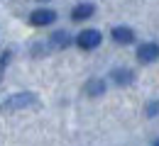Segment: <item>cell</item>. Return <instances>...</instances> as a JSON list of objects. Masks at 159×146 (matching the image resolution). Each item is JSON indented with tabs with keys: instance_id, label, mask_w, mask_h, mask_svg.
Returning a JSON list of instances; mask_svg holds the SVG:
<instances>
[{
	"instance_id": "1",
	"label": "cell",
	"mask_w": 159,
	"mask_h": 146,
	"mask_svg": "<svg viewBox=\"0 0 159 146\" xmlns=\"http://www.w3.org/2000/svg\"><path fill=\"white\" fill-rule=\"evenodd\" d=\"M100 42H103V34L98 29H83L79 37H76V46L83 49V51H91V49H98Z\"/></svg>"
},
{
	"instance_id": "2",
	"label": "cell",
	"mask_w": 159,
	"mask_h": 146,
	"mask_svg": "<svg viewBox=\"0 0 159 146\" xmlns=\"http://www.w3.org/2000/svg\"><path fill=\"white\" fill-rule=\"evenodd\" d=\"M30 105H37V95L34 93H17L12 98L5 100V110H20V107H30Z\"/></svg>"
},
{
	"instance_id": "3",
	"label": "cell",
	"mask_w": 159,
	"mask_h": 146,
	"mask_svg": "<svg viewBox=\"0 0 159 146\" xmlns=\"http://www.w3.org/2000/svg\"><path fill=\"white\" fill-rule=\"evenodd\" d=\"M159 59V44L157 42H147L137 46V61L139 63H152Z\"/></svg>"
},
{
	"instance_id": "4",
	"label": "cell",
	"mask_w": 159,
	"mask_h": 146,
	"mask_svg": "<svg viewBox=\"0 0 159 146\" xmlns=\"http://www.w3.org/2000/svg\"><path fill=\"white\" fill-rule=\"evenodd\" d=\"M54 20H57V12L49 10V7H39V10L30 12V24H34V27H47Z\"/></svg>"
},
{
	"instance_id": "5",
	"label": "cell",
	"mask_w": 159,
	"mask_h": 146,
	"mask_svg": "<svg viewBox=\"0 0 159 146\" xmlns=\"http://www.w3.org/2000/svg\"><path fill=\"white\" fill-rule=\"evenodd\" d=\"M93 12H96V5L81 2V5H76V7L71 10V20L74 22H83V20H88V17H93Z\"/></svg>"
},
{
	"instance_id": "6",
	"label": "cell",
	"mask_w": 159,
	"mask_h": 146,
	"mask_svg": "<svg viewBox=\"0 0 159 146\" xmlns=\"http://www.w3.org/2000/svg\"><path fill=\"white\" fill-rule=\"evenodd\" d=\"M110 37L118 44H132L135 42V29H130V27H113Z\"/></svg>"
},
{
	"instance_id": "7",
	"label": "cell",
	"mask_w": 159,
	"mask_h": 146,
	"mask_svg": "<svg viewBox=\"0 0 159 146\" xmlns=\"http://www.w3.org/2000/svg\"><path fill=\"white\" fill-rule=\"evenodd\" d=\"M110 78L118 85H130L135 81V73H132L130 68H113V71H110Z\"/></svg>"
},
{
	"instance_id": "8",
	"label": "cell",
	"mask_w": 159,
	"mask_h": 146,
	"mask_svg": "<svg viewBox=\"0 0 159 146\" xmlns=\"http://www.w3.org/2000/svg\"><path fill=\"white\" fill-rule=\"evenodd\" d=\"M69 44H71V37H69V32H64V29L54 32V34L49 37V46H52V49H66Z\"/></svg>"
},
{
	"instance_id": "9",
	"label": "cell",
	"mask_w": 159,
	"mask_h": 146,
	"mask_svg": "<svg viewBox=\"0 0 159 146\" xmlns=\"http://www.w3.org/2000/svg\"><path fill=\"white\" fill-rule=\"evenodd\" d=\"M103 90H105V83H103L100 78H93V81L86 83V93H88V98H98V95H103Z\"/></svg>"
},
{
	"instance_id": "10",
	"label": "cell",
	"mask_w": 159,
	"mask_h": 146,
	"mask_svg": "<svg viewBox=\"0 0 159 146\" xmlns=\"http://www.w3.org/2000/svg\"><path fill=\"white\" fill-rule=\"evenodd\" d=\"M144 112H147V117H157V115H159V100H152V102L147 105Z\"/></svg>"
},
{
	"instance_id": "11",
	"label": "cell",
	"mask_w": 159,
	"mask_h": 146,
	"mask_svg": "<svg viewBox=\"0 0 159 146\" xmlns=\"http://www.w3.org/2000/svg\"><path fill=\"white\" fill-rule=\"evenodd\" d=\"M10 59H12V54H10V51H2V56H0V76H2V71H5V66L10 63Z\"/></svg>"
},
{
	"instance_id": "12",
	"label": "cell",
	"mask_w": 159,
	"mask_h": 146,
	"mask_svg": "<svg viewBox=\"0 0 159 146\" xmlns=\"http://www.w3.org/2000/svg\"><path fill=\"white\" fill-rule=\"evenodd\" d=\"M154 146H159V139H157V141H154Z\"/></svg>"
},
{
	"instance_id": "13",
	"label": "cell",
	"mask_w": 159,
	"mask_h": 146,
	"mask_svg": "<svg viewBox=\"0 0 159 146\" xmlns=\"http://www.w3.org/2000/svg\"><path fill=\"white\" fill-rule=\"evenodd\" d=\"M39 2H47V0H39Z\"/></svg>"
}]
</instances>
